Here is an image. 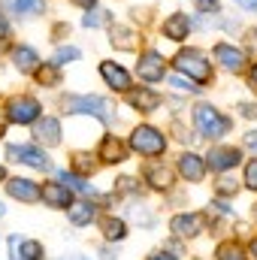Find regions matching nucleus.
<instances>
[{"mask_svg": "<svg viewBox=\"0 0 257 260\" xmlns=\"http://www.w3.org/2000/svg\"><path fill=\"white\" fill-rule=\"evenodd\" d=\"M6 194L12 200H21V203H40V182L34 179H6Z\"/></svg>", "mask_w": 257, "mask_h": 260, "instance_id": "nucleus-16", "label": "nucleus"}, {"mask_svg": "<svg viewBox=\"0 0 257 260\" xmlns=\"http://www.w3.org/2000/svg\"><path fill=\"white\" fill-rule=\"evenodd\" d=\"M37 79H40V82H43V85H55V82H58V67L55 64H49V67H37Z\"/></svg>", "mask_w": 257, "mask_h": 260, "instance_id": "nucleus-30", "label": "nucleus"}, {"mask_svg": "<svg viewBox=\"0 0 257 260\" xmlns=\"http://www.w3.org/2000/svg\"><path fill=\"white\" fill-rule=\"evenodd\" d=\"M170 230L179 239H197L203 233V215L200 212H179V215H173Z\"/></svg>", "mask_w": 257, "mask_h": 260, "instance_id": "nucleus-10", "label": "nucleus"}, {"mask_svg": "<svg viewBox=\"0 0 257 260\" xmlns=\"http://www.w3.org/2000/svg\"><path fill=\"white\" fill-rule=\"evenodd\" d=\"M103 15H106V12H100V9H91V12L85 15V21H82V24H85V27H97V24H103Z\"/></svg>", "mask_w": 257, "mask_h": 260, "instance_id": "nucleus-32", "label": "nucleus"}, {"mask_svg": "<svg viewBox=\"0 0 257 260\" xmlns=\"http://www.w3.org/2000/svg\"><path fill=\"white\" fill-rule=\"evenodd\" d=\"M40 200L46 203V206H52V209H70L73 203H76V197L73 191L61 185V182H46V185H40Z\"/></svg>", "mask_w": 257, "mask_h": 260, "instance_id": "nucleus-12", "label": "nucleus"}, {"mask_svg": "<svg viewBox=\"0 0 257 260\" xmlns=\"http://www.w3.org/2000/svg\"><path fill=\"white\" fill-rule=\"evenodd\" d=\"M64 109L73 115H94L100 118L103 124H112L115 121V106L103 97H94V94H76V97H67Z\"/></svg>", "mask_w": 257, "mask_h": 260, "instance_id": "nucleus-2", "label": "nucleus"}, {"mask_svg": "<svg viewBox=\"0 0 257 260\" xmlns=\"http://www.w3.org/2000/svg\"><path fill=\"white\" fill-rule=\"evenodd\" d=\"M12 64H15L18 73L34 76V73H37V67L43 64V61H40V55H37L30 46H15V49H12Z\"/></svg>", "mask_w": 257, "mask_h": 260, "instance_id": "nucleus-20", "label": "nucleus"}, {"mask_svg": "<svg viewBox=\"0 0 257 260\" xmlns=\"http://www.w3.org/2000/svg\"><path fill=\"white\" fill-rule=\"evenodd\" d=\"M3 212H6V209H3V203H0V218H3Z\"/></svg>", "mask_w": 257, "mask_h": 260, "instance_id": "nucleus-46", "label": "nucleus"}, {"mask_svg": "<svg viewBox=\"0 0 257 260\" xmlns=\"http://www.w3.org/2000/svg\"><path fill=\"white\" fill-rule=\"evenodd\" d=\"M97 227H100V233H103L106 242H124V239H127V224H124V218H118V215H103V218H97Z\"/></svg>", "mask_w": 257, "mask_h": 260, "instance_id": "nucleus-18", "label": "nucleus"}, {"mask_svg": "<svg viewBox=\"0 0 257 260\" xmlns=\"http://www.w3.org/2000/svg\"><path fill=\"white\" fill-rule=\"evenodd\" d=\"M73 3H76V6H85V9H91V6H94L97 0H73Z\"/></svg>", "mask_w": 257, "mask_h": 260, "instance_id": "nucleus-41", "label": "nucleus"}, {"mask_svg": "<svg viewBox=\"0 0 257 260\" xmlns=\"http://www.w3.org/2000/svg\"><path fill=\"white\" fill-rule=\"evenodd\" d=\"M127 157H130V148L118 139V136L106 133V136L100 139V145H97V160H103V164H124Z\"/></svg>", "mask_w": 257, "mask_h": 260, "instance_id": "nucleus-11", "label": "nucleus"}, {"mask_svg": "<svg viewBox=\"0 0 257 260\" xmlns=\"http://www.w3.org/2000/svg\"><path fill=\"white\" fill-rule=\"evenodd\" d=\"M212 55H215V64H221L227 73H239V70L245 67V52H242L239 46L218 43V46L212 49Z\"/></svg>", "mask_w": 257, "mask_h": 260, "instance_id": "nucleus-14", "label": "nucleus"}, {"mask_svg": "<svg viewBox=\"0 0 257 260\" xmlns=\"http://www.w3.org/2000/svg\"><path fill=\"white\" fill-rule=\"evenodd\" d=\"M245 148H251V151H257V130H251V133L245 136Z\"/></svg>", "mask_w": 257, "mask_h": 260, "instance_id": "nucleus-36", "label": "nucleus"}, {"mask_svg": "<svg viewBox=\"0 0 257 260\" xmlns=\"http://www.w3.org/2000/svg\"><path fill=\"white\" fill-rule=\"evenodd\" d=\"M127 103L136 109V112H154V109L160 106V94H154L151 88H142V91L130 88L127 91Z\"/></svg>", "mask_w": 257, "mask_h": 260, "instance_id": "nucleus-21", "label": "nucleus"}, {"mask_svg": "<svg viewBox=\"0 0 257 260\" xmlns=\"http://www.w3.org/2000/svg\"><path fill=\"white\" fill-rule=\"evenodd\" d=\"M34 136H37L40 145H49V148L58 145L61 142V121L55 115H40L34 121Z\"/></svg>", "mask_w": 257, "mask_h": 260, "instance_id": "nucleus-15", "label": "nucleus"}, {"mask_svg": "<svg viewBox=\"0 0 257 260\" xmlns=\"http://www.w3.org/2000/svg\"><path fill=\"white\" fill-rule=\"evenodd\" d=\"M242 160V148L236 145H215L206 157V170H215V173H230L233 167H239Z\"/></svg>", "mask_w": 257, "mask_h": 260, "instance_id": "nucleus-7", "label": "nucleus"}, {"mask_svg": "<svg viewBox=\"0 0 257 260\" xmlns=\"http://www.w3.org/2000/svg\"><path fill=\"white\" fill-rule=\"evenodd\" d=\"M70 61H79V49H73V46H61L58 52H55V58H52V64L55 67H64Z\"/></svg>", "mask_w": 257, "mask_h": 260, "instance_id": "nucleus-27", "label": "nucleus"}, {"mask_svg": "<svg viewBox=\"0 0 257 260\" xmlns=\"http://www.w3.org/2000/svg\"><path fill=\"white\" fill-rule=\"evenodd\" d=\"M0 182H6V167L0 164Z\"/></svg>", "mask_w": 257, "mask_h": 260, "instance_id": "nucleus-45", "label": "nucleus"}, {"mask_svg": "<svg viewBox=\"0 0 257 260\" xmlns=\"http://www.w3.org/2000/svg\"><path fill=\"white\" fill-rule=\"evenodd\" d=\"M58 260H88L85 254H67V257H58Z\"/></svg>", "mask_w": 257, "mask_h": 260, "instance_id": "nucleus-42", "label": "nucleus"}, {"mask_svg": "<svg viewBox=\"0 0 257 260\" xmlns=\"http://www.w3.org/2000/svg\"><path fill=\"white\" fill-rule=\"evenodd\" d=\"M67 212H70V224H73V227H88V224H94V221H97V206H94V203H88V200L73 203Z\"/></svg>", "mask_w": 257, "mask_h": 260, "instance_id": "nucleus-23", "label": "nucleus"}, {"mask_svg": "<svg viewBox=\"0 0 257 260\" xmlns=\"http://www.w3.org/2000/svg\"><path fill=\"white\" fill-rule=\"evenodd\" d=\"M248 85L257 91V64H251V73H248Z\"/></svg>", "mask_w": 257, "mask_h": 260, "instance_id": "nucleus-39", "label": "nucleus"}, {"mask_svg": "<svg viewBox=\"0 0 257 260\" xmlns=\"http://www.w3.org/2000/svg\"><path fill=\"white\" fill-rule=\"evenodd\" d=\"M148 260H179V257H176V254H170V251H154Z\"/></svg>", "mask_w": 257, "mask_h": 260, "instance_id": "nucleus-37", "label": "nucleus"}, {"mask_svg": "<svg viewBox=\"0 0 257 260\" xmlns=\"http://www.w3.org/2000/svg\"><path fill=\"white\" fill-rule=\"evenodd\" d=\"M6 160H12V164H24V167H30V170H52V160H49V154L40 148V145H6Z\"/></svg>", "mask_w": 257, "mask_h": 260, "instance_id": "nucleus-6", "label": "nucleus"}, {"mask_svg": "<svg viewBox=\"0 0 257 260\" xmlns=\"http://www.w3.org/2000/svg\"><path fill=\"white\" fill-rule=\"evenodd\" d=\"M218 191H221V194H224V197H230V194H236V191H239V188H236V182H230V179H224V182H221V188H218Z\"/></svg>", "mask_w": 257, "mask_h": 260, "instance_id": "nucleus-35", "label": "nucleus"}, {"mask_svg": "<svg viewBox=\"0 0 257 260\" xmlns=\"http://www.w3.org/2000/svg\"><path fill=\"white\" fill-rule=\"evenodd\" d=\"M136 76H139L142 82H160V79L167 76V61H164V55L154 52V49L142 52L139 61H136Z\"/></svg>", "mask_w": 257, "mask_h": 260, "instance_id": "nucleus-8", "label": "nucleus"}, {"mask_svg": "<svg viewBox=\"0 0 257 260\" xmlns=\"http://www.w3.org/2000/svg\"><path fill=\"white\" fill-rule=\"evenodd\" d=\"M9 37V21H6V15H0V40H6Z\"/></svg>", "mask_w": 257, "mask_h": 260, "instance_id": "nucleus-38", "label": "nucleus"}, {"mask_svg": "<svg viewBox=\"0 0 257 260\" xmlns=\"http://www.w3.org/2000/svg\"><path fill=\"white\" fill-rule=\"evenodd\" d=\"M94 154H88V151H76L73 154V173H82V176H88V173H94Z\"/></svg>", "mask_w": 257, "mask_h": 260, "instance_id": "nucleus-26", "label": "nucleus"}, {"mask_svg": "<svg viewBox=\"0 0 257 260\" xmlns=\"http://www.w3.org/2000/svg\"><path fill=\"white\" fill-rule=\"evenodd\" d=\"M112 46H115V49H118V46H121V49H130V46H133V34H130L127 27H112Z\"/></svg>", "mask_w": 257, "mask_h": 260, "instance_id": "nucleus-28", "label": "nucleus"}, {"mask_svg": "<svg viewBox=\"0 0 257 260\" xmlns=\"http://www.w3.org/2000/svg\"><path fill=\"white\" fill-rule=\"evenodd\" d=\"M170 85H173V88H179V91H191V94L200 91V85H197L194 79H182V76H170Z\"/></svg>", "mask_w": 257, "mask_h": 260, "instance_id": "nucleus-31", "label": "nucleus"}, {"mask_svg": "<svg viewBox=\"0 0 257 260\" xmlns=\"http://www.w3.org/2000/svg\"><path fill=\"white\" fill-rule=\"evenodd\" d=\"M173 64H176V70H179L182 76H191L197 85H206V82L212 79V67H209L206 55H203L200 49H182Z\"/></svg>", "mask_w": 257, "mask_h": 260, "instance_id": "nucleus-5", "label": "nucleus"}, {"mask_svg": "<svg viewBox=\"0 0 257 260\" xmlns=\"http://www.w3.org/2000/svg\"><path fill=\"white\" fill-rule=\"evenodd\" d=\"M6 124H9V121H6V112H3V118H0V136H3V130H6Z\"/></svg>", "mask_w": 257, "mask_h": 260, "instance_id": "nucleus-44", "label": "nucleus"}, {"mask_svg": "<svg viewBox=\"0 0 257 260\" xmlns=\"http://www.w3.org/2000/svg\"><path fill=\"white\" fill-rule=\"evenodd\" d=\"M164 34H167L170 40H176V43L188 40V34H191V18H188L185 12H173V15L164 21Z\"/></svg>", "mask_w": 257, "mask_h": 260, "instance_id": "nucleus-22", "label": "nucleus"}, {"mask_svg": "<svg viewBox=\"0 0 257 260\" xmlns=\"http://www.w3.org/2000/svg\"><path fill=\"white\" fill-rule=\"evenodd\" d=\"M242 6H248V9H257V0H239Z\"/></svg>", "mask_w": 257, "mask_h": 260, "instance_id": "nucleus-43", "label": "nucleus"}, {"mask_svg": "<svg viewBox=\"0 0 257 260\" xmlns=\"http://www.w3.org/2000/svg\"><path fill=\"white\" fill-rule=\"evenodd\" d=\"M179 176L185 179V182H203V176H206V157H200V154H194V151H182V157H179Z\"/></svg>", "mask_w": 257, "mask_h": 260, "instance_id": "nucleus-17", "label": "nucleus"}, {"mask_svg": "<svg viewBox=\"0 0 257 260\" xmlns=\"http://www.w3.org/2000/svg\"><path fill=\"white\" fill-rule=\"evenodd\" d=\"M100 76H103V82H106L112 91H121V94H127L130 88H133V79H130V73H127L121 64H115V61H103V64H100Z\"/></svg>", "mask_w": 257, "mask_h": 260, "instance_id": "nucleus-13", "label": "nucleus"}, {"mask_svg": "<svg viewBox=\"0 0 257 260\" xmlns=\"http://www.w3.org/2000/svg\"><path fill=\"white\" fill-rule=\"evenodd\" d=\"M200 12H218V0H197Z\"/></svg>", "mask_w": 257, "mask_h": 260, "instance_id": "nucleus-34", "label": "nucleus"}, {"mask_svg": "<svg viewBox=\"0 0 257 260\" xmlns=\"http://www.w3.org/2000/svg\"><path fill=\"white\" fill-rule=\"evenodd\" d=\"M239 112H242V118H257V106L254 103H239Z\"/></svg>", "mask_w": 257, "mask_h": 260, "instance_id": "nucleus-33", "label": "nucleus"}, {"mask_svg": "<svg viewBox=\"0 0 257 260\" xmlns=\"http://www.w3.org/2000/svg\"><path fill=\"white\" fill-rule=\"evenodd\" d=\"M6 248H9V260H46L43 242H37V239H21L18 233H12V236L6 239Z\"/></svg>", "mask_w": 257, "mask_h": 260, "instance_id": "nucleus-9", "label": "nucleus"}, {"mask_svg": "<svg viewBox=\"0 0 257 260\" xmlns=\"http://www.w3.org/2000/svg\"><path fill=\"white\" fill-rule=\"evenodd\" d=\"M242 182H245V188H248V191H257V157H251V160L245 164Z\"/></svg>", "mask_w": 257, "mask_h": 260, "instance_id": "nucleus-29", "label": "nucleus"}, {"mask_svg": "<svg viewBox=\"0 0 257 260\" xmlns=\"http://www.w3.org/2000/svg\"><path fill=\"white\" fill-rule=\"evenodd\" d=\"M248 257H254V260H257V236L251 239V242H248Z\"/></svg>", "mask_w": 257, "mask_h": 260, "instance_id": "nucleus-40", "label": "nucleus"}, {"mask_svg": "<svg viewBox=\"0 0 257 260\" xmlns=\"http://www.w3.org/2000/svg\"><path fill=\"white\" fill-rule=\"evenodd\" d=\"M142 176H145V182H148L151 188H157V191H170V188H173V170H170L167 164H148V167L142 170Z\"/></svg>", "mask_w": 257, "mask_h": 260, "instance_id": "nucleus-19", "label": "nucleus"}, {"mask_svg": "<svg viewBox=\"0 0 257 260\" xmlns=\"http://www.w3.org/2000/svg\"><path fill=\"white\" fill-rule=\"evenodd\" d=\"M194 127L197 133L203 136V139H221V136H227L230 127H233V121L224 115V112H218L215 106H209V103H200L197 109H194Z\"/></svg>", "mask_w": 257, "mask_h": 260, "instance_id": "nucleus-1", "label": "nucleus"}, {"mask_svg": "<svg viewBox=\"0 0 257 260\" xmlns=\"http://www.w3.org/2000/svg\"><path fill=\"white\" fill-rule=\"evenodd\" d=\"M9 6H12V12H15V15L34 18V15H40V12L46 9V0H12Z\"/></svg>", "mask_w": 257, "mask_h": 260, "instance_id": "nucleus-25", "label": "nucleus"}, {"mask_svg": "<svg viewBox=\"0 0 257 260\" xmlns=\"http://www.w3.org/2000/svg\"><path fill=\"white\" fill-rule=\"evenodd\" d=\"M127 148L136 151V154H142V157H160L167 151V136H164V130L151 127V124H139L130 133Z\"/></svg>", "mask_w": 257, "mask_h": 260, "instance_id": "nucleus-3", "label": "nucleus"}, {"mask_svg": "<svg viewBox=\"0 0 257 260\" xmlns=\"http://www.w3.org/2000/svg\"><path fill=\"white\" fill-rule=\"evenodd\" d=\"M215 260H248V248L239 239H227L215 248Z\"/></svg>", "mask_w": 257, "mask_h": 260, "instance_id": "nucleus-24", "label": "nucleus"}, {"mask_svg": "<svg viewBox=\"0 0 257 260\" xmlns=\"http://www.w3.org/2000/svg\"><path fill=\"white\" fill-rule=\"evenodd\" d=\"M6 121L9 124H34L40 115H43V103L30 94H15L6 100Z\"/></svg>", "mask_w": 257, "mask_h": 260, "instance_id": "nucleus-4", "label": "nucleus"}, {"mask_svg": "<svg viewBox=\"0 0 257 260\" xmlns=\"http://www.w3.org/2000/svg\"><path fill=\"white\" fill-rule=\"evenodd\" d=\"M254 218H257V203H254Z\"/></svg>", "mask_w": 257, "mask_h": 260, "instance_id": "nucleus-47", "label": "nucleus"}]
</instances>
